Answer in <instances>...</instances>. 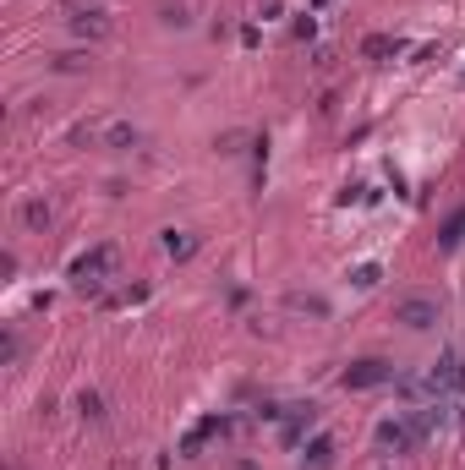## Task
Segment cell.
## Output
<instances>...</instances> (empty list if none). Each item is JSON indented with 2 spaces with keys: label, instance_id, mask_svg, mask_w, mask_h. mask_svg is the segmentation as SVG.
<instances>
[{
  "label": "cell",
  "instance_id": "cell-2",
  "mask_svg": "<svg viewBox=\"0 0 465 470\" xmlns=\"http://www.w3.org/2000/svg\"><path fill=\"white\" fill-rule=\"evenodd\" d=\"M389 377H394L389 361H356V367L345 372V389H378V383H389Z\"/></svg>",
  "mask_w": 465,
  "mask_h": 470
},
{
  "label": "cell",
  "instance_id": "cell-3",
  "mask_svg": "<svg viewBox=\"0 0 465 470\" xmlns=\"http://www.w3.org/2000/svg\"><path fill=\"white\" fill-rule=\"evenodd\" d=\"M460 235H465V208H454V213H449V225H444V235H438V241H444V246H460Z\"/></svg>",
  "mask_w": 465,
  "mask_h": 470
},
{
  "label": "cell",
  "instance_id": "cell-1",
  "mask_svg": "<svg viewBox=\"0 0 465 470\" xmlns=\"http://www.w3.org/2000/svg\"><path fill=\"white\" fill-rule=\"evenodd\" d=\"M394 323H405V328H432V323H438V301L411 295V301H400V307H394Z\"/></svg>",
  "mask_w": 465,
  "mask_h": 470
},
{
  "label": "cell",
  "instance_id": "cell-4",
  "mask_svg": "<svg viewBox=\"0 0 465 470\" xmlns=\"http://www.w3.org/2000/svg\"><path fill=\"white\" fill-rule=\"evenodd\" d=\"M367 55H372V61H383V55H400V39H367Z\"/></svg>",
  "mask_w": 465,
  "mask_h": 470
}]
</instances>
